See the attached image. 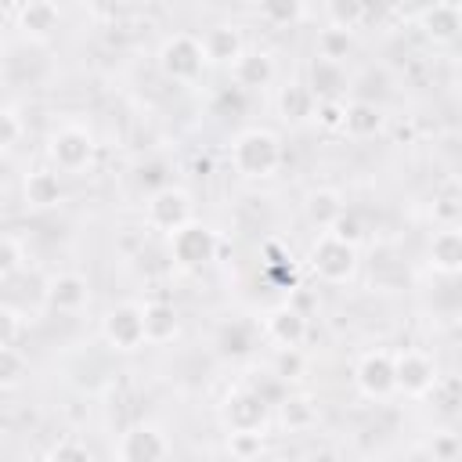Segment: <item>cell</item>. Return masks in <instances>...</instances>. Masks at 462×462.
Returning <instances> with one entry per match:
<instances>
[{"label":"cell","instance_id":"6da1fadb","mask_svg":"<svg viewBox=\"0 0 462 462\" xmlns=\"http://www.w3.org/2000/svg\"><path fill=\"white\" fill-rule=\"evenodd\" d=\"M231 166L242 177H271L282 166V144L271 130H245L231 144Z\"/></svg>","mask_w":462,"mask_h":462},{"label":"cell","instance_id":"7a4b0ae2","mask_svg":"<svg viewBox=\"0 0 462 462\" xmlns=\"http://www.w3.org/2000/svg\"><path fill=\"white\" fill-rule=\"evenodd\" d=\"M202 65H206L202 36L173 32V36L159 47V69H162L173 83H195V79L202 76Z\"/></svg>","mask_w":462,"mask_h":462},{"label":"cell","instance_id":"3957f363","mask_svg":"<svg viewBox=\"0 0 462 462\" xmlns=\"http://www.w3.org/2000/svg\"><path fill=\"white\" fill-rule=\"evenodd\" d=\"M217 245H220L217 242V231L206 227V224H195V220H188L180 231L170 235V253H173V260L180 267H202V263H209L217 256Z\"/></svg>","mask_w":462,"mask_h":462},{"label":"cell","instance_id":"277c9868","mask_svg":"<svg viewBox=\"0 0 462 462\" xmlns=\"http://www.w3.org/2000/svg\"><path fill=\"white\" fill-rule=\"evenodd\" d=\"M310 267L318 271V278L339 285V282H346V278L354 274V267H357V249L346 245V242H339V238H332V235L325 231V235L314 242V249H310Z\"/></svg>","mask_w":462,"mask_h":462},{"label":"cell","instance_id":"5b68a950","mask_svg":"<svg viewBox=\"0 0 462 462\" xmlns=\"http://www.w3.org/2000/svg\"><path fill=\"white\" fill-rule=\"evenodd\" d=\"M170 455V440L162 437V430L141 422L119 433L116 440V458L119 462H162Z\"/></svg>","mask_w":462,"mask_h":462},{"label":"cell","instance_id":"8992f818","mask_svg":"<svg viewBox=\"0 0 462 462\" xmlns=\"http://www.w3.org/2000/svg\"><path fill=\"white\" fill-rule=\"evenodd\" d=\"M188 213H191V202L180 188H159L148 195V206H144V220L170 235L188 224Z\"/></svg>","mask_w":462,"mask_h":462},{"label":"cell","instance_id":"52a82bcc","mask_svg":"<svg viewBox=\"0 0 462 462\" xmlns=\"http://www.w3.org/2000/svg\"><path fill=\"white\" fill-rule=\"evenodd\" d=\"M101 332L116 350H137L141 343H148V336H144V307L123 303V307L108 310Z\"/></svg>","mask_w":462,"mask_h":462},{"label":"cell","instance_id":"ba28073f","mask_svg":"<svg viewBox=\"0 0 462 462\" xmlns=\"http://www.w3.org/2000/svg\"><path fill=\"white\" fill-rule=\"evenodd\" d=\"M357 386L365 397H390L397 390V365H393V354L386 350H372L357 361V372H354Z\"/></svg>","mask_w":462,"mask_h":462},{"label":"cell","instance_id":"9c48e42d","mask_svg":"<svg viewBox=\"0 0 462 462\" xmlns=\"http://www.w3.org/2000/svg\"><path fill=\"white\" fill-rule=\"evenodd\" d=\"M90 155H94V141H90V134L79 130V126H65V130H58V134L51 137V159H54V166H58L61 173H79V170H87Z\"/></svg>","mask_w":462,"mask_h":462},{"label":"cell","instance_id":"30bf717a","mask_svg":"<svg viewBox=\"0 0 462 462\" xmlns=\"http://www.w3.org/2000/svg\"><path fill=\"white\" fill-rule=\"evenodd\" d=\"M393 365H397V390H404L411 397H422V393L433 390L437 372H433V361L422 350H401L393 357Z\"/></svg>","mask_w":462,"mask_h":462},{"label":"cell","instance_id":"8fae6325","mask_svg":"<svg viewBox=\"0 0 462 462\" xmlns=\"http://www.w3.org/2000/svg\"><path fill=\"white\" fill-rule=\"evenodd\" d=\"M11 14L18 18V29H25V36H32V40H47L61 22V14H58V7L51 0L18 4V7H11Z\"/></svg>","mask_w":462,"mask_h":462},{"label":"cell","instance_id":"7c38bea8","mask_svg":"<svg viewBox=\"0 0 462 462\" xmlns=\"http://www.w3.org/2000/svg\"><path fill=\"white\" fill-rule=\"evenodd\" d=\"M267 336L282 346V350H300V343L307 339V318L296 307H278L267 314Z\"/></svg>","mask_w":462,"mask_h":462},{"label":"cell","instance_id":"4fadbf2b","mask_svg":"<svg viewBox=\"0 0 462 462\" xmlns=\"http://www.w3.org/2000/svg\"><path fill=\"white\" fill-rule=\"evenodd\" d=\"M263 419H267V401L260 393L238 390V393L227 397V422H231V430H256L260 433Z\"/></svg>","mask_w":462,"mask_h":462},{"label":"cell","instance_id":"5bb4252c","mask_svg":"<svg viewBox=\"0 0 462 462\" xmlns=\"http://www.w3.org/2000/svg\"><path fill=\"white\" fill-rule=\"evenodd\" d=\"M419 29L433 40L462 36V7L458 4H430L419 11Z\"/></svg>","mask_w":462,"mask_h":462},{"label":"cell","instance_id":"9a60e30c","mask_svg":"<svg viewBox=\"0 0 462 462\" xmlns=\"http://www.w3.org/2000/svg\"><path fill=\"white\" fill-rule=\"evenodd\" d=\"M43 292H47V303H51L54 310H61V314L79 310V307L87 303V296H90L87 278H79V274H58V278L47 282Z\"/></svg>","mask_w":462,"mask_h":462},{"label":"cell","instance_id":"2e32d148","mask_svg":"<svg viewBox=\"0 0 462 462\" xmlns=\"http://www.w3.org/2000/svg\"><path fill=\"white\" fill-rule=\"evenodd\" d=\"M202 51H206V61H217V65H235L245 54L242 36H238L235 25H213L202 36Z\"/></svg>","mask_w":462,"mask_h":462},{"label":"cell","instance_id":"e0dca14e","mask_svg":"<svg viewBox=\"0 0 462 462\" xmlns=\"http://www.w3.org/2000/svg\"><path fill=\"white\" fill-rule=\"evenodd\" d=\"M231 72H235V87L256 90V87H267V83L274 79V61H271L267 51H245V54L231 65Z\"/></svg>","mask_w":462,"mask_h":462},{"label":"cell","instance_id":"ac0fdd59","mask_svg":"<svg viewBox=\"0 0 462 462\" xmlns=\"http://www.w3.org/2000/svg\"><path fill=\"white\" fill-rule=\"evenodd\" d=\"M430 267H437L440 274H458L462 271V231L458 227L437 231L430 238Z\"/></svg>","mask_w":462,"mask_h":462},{"label":"cell","instance_id":"d6986e66","mask_svg":"<svg viewBox=\"0 0 462 462\" xmlns=\"http://www.w3.org/2000/svg\"><path fill=\"white\" fill-rule=\"evenodd\" d=\"M343 87H346V72H343L339 61H328V58H314L310 61V90H314V97L339 101Z\"/></svg>","mask_w":462,"mask_h":462},{"label":"cell","instance_id":"ffe728a7","mask_svg":"<svg viewBox=\"0 0 462 462\" xmlns=\"http://www.w3.org/2000/svg\"><path fill=\"white\" fill-rule=\"evenodd\" d=\"M278 108H282V116H285V119L300 123V119L314 116L318 97H314L310 83H289V87H282V94H278Z\"/></svg>","mask_w":462,"mask_h":462},{"label":"cell","instance_id":"44dd1931","mask_svg":"<svg viewBox=\"0 0 462 462\" xmlns=\"http://www.w3.org/2000/svg\"><path fill=\"white\" fill-rule=\"evenodd\" d=\"M25 202L36 206V209L58 206V202H61V180H58V173H51V170L29 173V177H25Z\"/></svg>","mask_w":462,"mask_h":462},{"label":"cell","instance_id":"7402d4cb","mask_svg":"<svg viewBox=\"0 0 462 462\" xmlns=\"http://www.w3.org/2000/svg\"><path fill=\"white\" fill-rule=\"evenodd\" d=\"M144 336L148 343H170L177 336V310L170 303H148L144 307Z\"/></svg>","mask_w":462,"mask_h":462},{"label":"cell","instance_id":"603a6c76","mask_svg":"<svg viewBox=\"0 0 462 462\" xmlns=\"http://www.w3.org/2000/svg\"><path fill=\"white\" fill-rule=\"evenodd\" d=\"M379 126H383V116H379L375 105H368V101L346 105V123H343V130H346L350 137H372Z\"/></svg>","mask_w":462,"mask_h":462},{"label":"cell","instance_id":"cb8c5ba5","mask_svg":"<svg viewBox=\"0 0 462 462\" xmlns=\"http://www.w3.org/2000/svg\"><path fill=\"white\" fill-rule=\"evenodd\" d=\"M307 217H310L318 227L328 231V227L343 217V202H339V195L328 191V188H325V191H314V195L307 199Z\"/></svg>","mask_w":462,"mask_h":462},{"label":"cell","instance_id":"d4e9b609","mask_svg":"<svg viewBox=\"0 0 462 462\" xmlns=\"http://www.w3.org/2000/svg\"><path fill=\"white\" fill-rule=\"evenodd\" d=\"M350 43H354V40H350V29L325 25V29L318 32V58H328V61H339V65H343Z\"/></svg>","mask_w":462,"mask_h":462},{"label":"cell","instance_id":"484cf974","mask_svg":"<svg viewBox=\"0 0 462 462\" xmlns=\"http://www.w3.org/2000/svg\"><path fill=\"white\" fill-rule=\"evenodd\" d=\"M220 346H224L227 354H249V350H253V325H245V321L224 325V328H220Z\"/></svg>","mask_w":462,"mask_h":462},{"label":"cell","instance_id":"4316f807","mask_svg":"<svg viewBox=\"0 0 462 462\" xmlns=\"http://www.w3.org/2000/svg\"><path fill=\"white\" fill-rule=\"evenodd\" d=\"M282 422L289 430H307L314 422V404L307 397H285L282 401Z\"/></svg>","mask_w":462,"mask_h":462},{"label":"cell","instance_id":"83f0119b","mask_svg":"<svg viewBox=\"0 0 462 462\" xmlns=\"http://www.w3.org/2000/svg\"><path fill=\"white\" fill-rule=\"evenodd\" d=\"M325 14L332 18L328 25H336V29H354V25L368 14V7H361V4H328Z\"/></svg>","mask_w":462,"mask_h":462},{"label":"cell","instance_id":"f1b7e54d","mask_svg":"<svg viewBox=\"0 0 462 462\" xmlns=\"http://www.w3.org/2000/svg\"><path fill=\"white\" fill-rule=\"evenodd\" d=\"M260 448H263V437L256 433V430H235L231 433V455L235 458H253V455H260Z\"/></svg>","mask_w":462,"mask_h":462},{"label":"cell","instance_id":"f546056e","mask_svg":"<svg viewBox=\"0 0 462 462\" xmlns=\"http://www.w3.org/2000/svg\"><path fill=\"white\" fill-rule=\"evenodd\" d=\"M260 18L271 22V25H292L296 18H303V7L300 4H263Z\"/></svg>","mask_w":462,"mask_h":462},{"label":"cell","instance_id":"4dcf8cb0","mask_svg":"<svg viewBox=\"0 0 462 462\" xmlns=\"http://www.w3.org/2000/svg\"><path fill=\"white\" fill-rule=\"evenodd\" d=\"M328 235H332V238H339V242H346V245H354V249H357V242L365 238L361 220H357L354 213H343V217H339V220L328 227Z\"/></svg>","mask_w":462,"mask_h":462},{"label":"cell","instance_id":"1f68e13d","mask_svg":"<svg viewBox=\"0 0 462 462\" xmlns=\"http://www.w3.org/2000/svg\"><path fill=\"white\" fill-rule=\"evenodd\" d=\"M47 462H90V451L79 444V440H58L54 448H51V455H47Z\"/></svg>","mask_w":462,"mask_h":462},{"label":"cell","instance_id":"d6a6232c","mask_svg":"<svg viewBox=\"0 0 462 462\" xmlns=\"http://www.w3.org/2000/svg\"><path fill=\"white\" fill-rule=\"evenodd\" d=\"M22 372H25V361L18 357V346H4V390H14L18 386V379H22Z\"/></svg>","mask_w":462,"mask_h":462},{"label":"cell","instance_id":"836d02e7","mask_svg":"<svg viewBox=\"0 0 462 462\" xmlns=\"http://www.w3.org/2000/svg\"><path fill=\"white\" fill-rule=\"evenodd\" d=\"M318 123H321L325 130H343V123H346V105H343V101H321V105H318Z\"/></svg>","mask_w":462,"mask_h":462},{"label":"cell","instance_id":"e575fe53","mask_svg":"<svg viewBox=\"0 0 462 462\" xmlns=\"http://www.w3.org/2000/svg\"><path fill=\"white\" fill-rule=\"evenodd\" d=\"M0 260H4V263H0V271H4V278H11V274H14L18 267H22V253H18V238H14V235H7V238H4V249H0Z\"/></svg>","mask_w":462,"mask_h":462},{"label":"cell","instance_id":"d590c367","mask_svg":"<svg viewBox=\"0 0 462 462\" xmlns=\"http://www.w3.org/2000/svg\"><path fill=\"white\" fill-rule=\"evenodd\" d=\"M18 137H22V119H18V112L7 105V108H4V152H14Z\"/></svg>","mask_w":462,"mask_h":462},{"label":"cell","instance_id":"8d00e7d4","mask_svg":"<svg viewBox=\"0 0 462 462\" xmlns=\"http://www.w3.org/2000/svg\"><path fill=\"white\" fill-rule=\"evenodd\" d=\"M437 451H440V455H448V451H455V440H451V437H444V440L437 444Z\"/></svg>","mask_w":462,"mask_h":462},{"label":"cell","instance_id":"74e56055","mask_svg":"<svg viewBox=\"0 0 462 462\" xmlns=\"http://www.w3.org/2000/svg\"><path fill=\"white\" fill-rule=\"evenodd\" d=\"M458 51H462V36H458Z\"/></svg>","mask_w":462,"mask_h":462}]
</instances>
